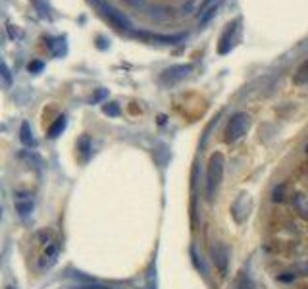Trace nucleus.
Segmentation results:
<instances>
[{"label":"nucleus","instance_id":"1","mask_svg":"<svg viewBox=\"0 0 308 289\" xmlns=\"http://www.w3.org/2000/svg\"><path fill=\"white\" fill-rule=\"evenodd\" d=\"M223 177V156L220 152L212 154L208 162V172H206V197L212 199L220 187Z\"/></svg>","mask_w":308,"mask_h":289},{"label":"nucleus","instance_id":"2","mask_svg":"<svg viewBox=\"0 0 308 289\" xmlns=\"http://www.w3.org/2000/svg\"><path fill=\"white\" fill-rule=\"evenodd\" d=\"M248 126H250V120H248L246 114H235L233 118L227 122V127H225V141L235 143L237 139H241L248 131Z\"/></svg>","mask_w":308,"mask_h":289},{"label":"nucleus","instance_id":"3","mask_svg":"<svg viewBox=\"0 0 308 289\" xmlns=\"http://www.w3.org/2000/svg\"><path fill=\"white\" fill-rule=\"evenodd\" d=\"M289 197V204L296 212V216L308 220V193L306 191H293L287 195Z\"/></svg>","mask_w":308,"mask_h":289},{"label":"nucleus","instance_id":"4","mask_svg":"<svg viewBox=\"0 0 308 289\" xmlns=\"http://www.w3.org/2000/svg\"><path fill=\"white\" fill-rule=\"evenodd\" d=\"M210 254H212V260L216 264V268H218L220 272H225V268H227V256H229L227 247H225L223 243H216V245H212Z\"/></svg>","mask_w":308,"mask_h":289},{"label":"nucleus","instance_id":"5","mask_svg":"<svg viewBox=\"0 0 308 289\" xmlns=\"http://www.w3.org/2000/svg\"><path fill=\"white\" fill-rule=\"evenodd\" d=\"M16 208H18L20 216H29L31 210H33V201L31 199H18L16 201Z\"/></svg>","mask_w":308,"mask_h":289},{"label":"nucleus","instance_id":"6","mask_svg":"<svg viewBox=\"0 0 308 289\" xmlns=\"http://www.w3.org/2000/svg\"><path fill=\"white\" fill-rule=\"evenodd\" d=\"M237 289H256V285H254V281L246 276L245 272H241L239 277H237Z\"/></svg>","mask_w":308,"mask_h":289},{"label":"nucleus","instance_id":"7","mask_svg":"<svg viewBox=\"0 0 308 289\" xmlns=\"http://www.w3.org/2000/svg\"><path fill=\"white\" fill-rule=\"evenodd\" d=\"M295 83L296 85H302V83H308V60L298 70H296V76H295Z\"/></svg>","mask_w":308,"mask_h":289},{"label":"nucleus","instance_id":"8","mask_svg":"<svg viewBox=\"0 0 308 289\" xmlns=\"http://www.w3.org/2000/svg\"><path fill=\"white\" fill-rule=\"evenodd\" d=\"M24 143L33 145V139H31V133H29V127L27 126H24Z\"/></svg>","mask_w":308,"mask_h":289},{"label":"nucleus","instance_id":"9","mask_svg":"<svg viewBox=\"0 0 308 289\" xmlns=\"http://www.w3.org/2000/svg\"><path fill=\"white\" fill-rule=\"evenodd\" d=\"M104 112L110 114V116H114V114H118V106H106V108H104Z\"/></svg>","mask_w":308,"mask_h":289}]
</instances>
